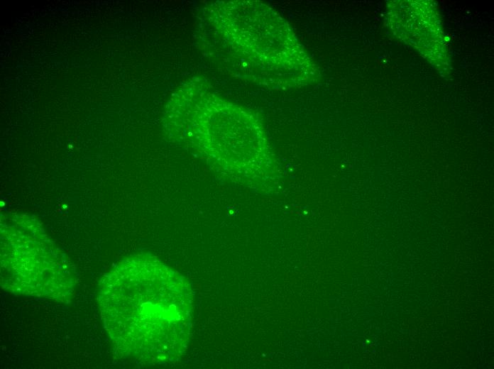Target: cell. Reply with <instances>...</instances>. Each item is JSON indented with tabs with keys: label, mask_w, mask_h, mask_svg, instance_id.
I'll list each match as a JSON object with an SVG mask.
<instances>
[{
	"label": "cell",
	"mask_w": 494,
	"mask_h": 369,
	"mask_svg": "<svg viewBox=\"0 0 494 369\" xmlns=\"http://www.w3.org/2000/svg\"><path fill=\"white\" fill-rule=\"evenodd\" d=\"M187 280L158 260L136 256L102 278L99 304L116 347L148 363L174 361L186 350L193 314Z\"/></svg>",
	"instance_id": "1"
}]
</instances>
